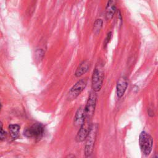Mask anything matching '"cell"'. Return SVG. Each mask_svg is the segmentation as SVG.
<instances>
[{"mask_svg":"<svg viewBox=\"0 0 158 158\" xmlns=\"http://www.w3.org/2000/svg\"><path fill=\"white\" fill-rule=\"evenodd\" d=\"M105 76L103 65L98 64L95 69L92 75V88L95 92H98L101 89Z\"/></svg>","mask_w":158,"mask_h":158,"instance_id":"1","label":"cell"},{"mask_svg":"<svg viewBox=\"0 0 158 158\" xmlns=\"http://www.w3.org/2000/svg\"><path fill=\"white\" fill-rule=\"evenodd\" d=\"M98 130V125L97 124H92L91 129L87 137L86 138L87 142L85 145V153L86 156H90L93 151L94 145L96 140V135Z\"/></svg>","mask_w":158,"mask_h":158,"instance_id":"2","label":"cell"},{"mask_svg":"<svg viewBox=\"0 0 158 158\" xmlns=\"http://www.w3.org/2000/svg\"><path fill=\"white\" fill-rule=\"evenodd\" d=\"M139 144L142 153L148 156L151 153L153 148V140L151 135L145 132H142L140 135Z\"/></svg>","mask_w":158,"mask_h":158,"instance_id":"3","label":"cell"},{"mask_svg":"<svg viewBox=\"0 0 158 158\" xmlns=\"http://www.w3.org/2000/svg\"><path fill=\"white\" fill-rule=\"evenodd\" d=\"M97 96L93 91L90 93L85 107L84 108L85 119L91 120L94 114Z\"/></svg>","mask_w":158,"mask_h":158,"instance_id":"4","label":"cell"},{"mask_svg":"<svg viewBox=\"0 0 158 158\" xmlns=\"http://www.w3.org/2000/svg\"><path fill=\"white\" fill-rule=\"evenodd\" d=\"M44 133V127L39 123L34 124L24 131V135L28 138L40 139Z\"/></svg>","mask_w":158,"mask_h":158,"instance_id":"5","label":"cell"},{"mask_svg":"<svg viewBox=\"0 0 158 158\" xmlns=\"http://www.w3.org/2000/svg\"><path fill=\"white\" fill-rule=\"evenodd\" d=\"M87 80H80L78 82H77L75 85L70 90L68 95V99L73 100L75 99L77 96L82 93L83 90L87 86Z\"/></svg>","mask_w":158,"mask_h":158,"instance_id":"6","label":"cell"},{"mask_svg":"<svg viewBox=\"0 0 158 158\" xmlns=\"http://www.w3.org/2000/svg\"><path fill=\"white\" fill-rule=\"evenodd\" d=\"M91 120L85 119L83 124L80 127L79 130L76 137V141L77 142H82L86 139L88 133L91 129Z\"/></svg>","mask_w":158,"mask_h":158,"instance_id":"7","label":"cell"},{"mask_svg":"<svg viewBox=\"0 0 158 158\" xmlns=\"http://www.w3.org/2000/svg\"><path fill=\"white\" fill-rule=\"evenodd\" d=\"M128 87V80L124 77H121L119 78L117 83V95L119 98H122L124 96L125 92Z\"/></svg>","mask_w":158,"mask_h":158,"instance_id":"8","label":"cell"},{"mask_svg":"<svg viewBox=\"0 0 158 158\" xmlns=\"http://www.w3.org/2000/svg\"><path fill=\"white\" fill-rule=\"evenodd\" d=\"M116 11V0H109L106 9V20H111L113 19Z\"/></svg>","mask_w":158,"mask_h":158,"instance_id":"9","label":"cell"},{"mask_svg":"<svg viewBox=\"0 0 158 158\" xmlns=\"http://www.w3.org/2000/svg\"><path fill=\"white\" fill-rule=\"evenodd\" d=\"M85 121V113H84V107H80L77 111L76 114L74 117V124L76 127H80L83 124Z\"/></svg>","mask_w":158,"mask_h":158,"instance_id":"10","label":"cell"},{"mask_svg":"<svg viewBox=\"0 0 158 158\" xmlns=\"http://www.w3.org/2000/svg\"><path fill=\"white\" fill-rule=\"evenodd\" d=\"M90 61L88 60L83 61L82 63H80L75 73V75L77 77H81L84 74H85L90 67Z\"/></svg>","mask_w":158,"mask_h":158,"instance_id":"11","label":"cell"},{"mask_svg":"<svg viewBox=\"0 0 158 158\" xmlns=\"http://www.w3.org/2000/svg\"><path fill=\"white\" fill-rule=\"evenodd\" d=\"M9 130L11 137L13 139H16L19 135V130H20V127L18 125H10L9 126Z\"/></svg>","mask_w":158,"mask_h":158,"instance_id":"12","label":"cell"},{"mask_svg":"<svg viewBox=\"0 0 158 158\" xmlns=\"http://www.w3.org/2000/svg\"><path fill=\"white\" fill-rule=\"evenodd\" d=\"M103 25V21L101 19H97L94 24V32L97 34L99 32Z\"/></svg>","mask_w":158,"mask_h":158,"instance_id":"13","label":"cell"},{"mask_svg":"<svg viewBox=\"0 0 158 158\" xmlns=\"http://www.w3.org/2000/svg\"><path fill=\"white\" fill-rule=\"evenodd\" d=\"M6 136V132L3 129V125L1 122H0V140L5 138Z\"/></svg>","mask_w":158,"mask_h":158,"instance_id":"14","label":"cell"},{"mask_svg":"<svg viewBox=\"0 0 158 158\" xmlns=\"http://www.w3.org/2000/svg\"><path fill=\"white\" fill-rule=\"evenodd\" d=\"M111 36H112V33H111V32H109L108 34H107V37H106V41H105V45H106L109 42V41H110V40H111Z\"/></svg>","mask_w":158,"mask_h":158,"instance_id":"15","label":"cell"},{"mask_svg":"<svg viewBox=\"0 0 158 158\" xmlns=\"http://www.w3.org/2000/svg\"><path fill=\"white\" fill-rule=\"evenodd\" d=\"M0 109H1V104H0Z\"/></svg>","mask_w":158,"mask_h":158,"instance_id":"16","label":"cell"}]
</instances>
